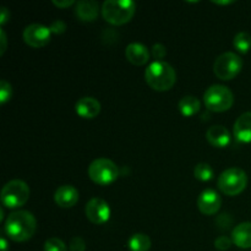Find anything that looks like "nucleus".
Segmentation results:
<instances>
[{
	"label": "nucleus",
	"instance_id": "5701e85b",
	"mask_svg": "<svg viewBox=\"0 0 251 251\" xmlns=\"http://www.w3.org/2000/svg\"><path fill=\"white\" fill-rule=\"evenodd\" d=\"M44 251H68V248L59 238H49L44 243Z\"/></svg>",
	"mask_w": 251,
	"mask_h": 251
},
{
	"label": "nucleus",
	"instance_id": "0eeeda50",
	"mask_svg": "<svg viewBox=\"0 0 251 251\" xmlns=\"http://www.w3.org/2000/svg\"><path fill=\"white\" fill-rule=\"evenodd\" d=\"M29 199V188L20 179L9 181L1 190V202L7 208H19Z\"/></svg>",
	"mask_w": 251,
	"mask_h": 251
},
{
	"label": "nucleus",
	"instance_id": "9b49d317",
	"mask_svg": "<svg viewBox=\"0 0 251 251\" xmlns=\"http://www.w3.org/2000/svg\"><path fill=\"white\" fill-rule=\"evenodd\" d=\"M221 206H222V199L212 189L203 190L198 198V207L202 215H216L220 211Z\"/></svg>",
	"mask_w": 251,
	"mask_h": 251
},
{
	"label": "nucleus",
	"instance_id": "c85d7f7f",
	"mask_svg": "<svg viewBox=\"0 0 251 251\" xmlns=\"http://www.w3.org/2000/svg\"><path fill=\"white\" fill-rule=\"evenodd\" d=\"M10 20V11L6 7H1V15H0V25H5Z\"/></svg>",
	"mask_w": 251,
	"mask_h": 251
},
{
	"label": "nucleus",
	"instance_id": "cd10ccee",
	"mask_svg": "<svg viewBox=\"0 0 251 251\" xmlns=\"http://www.w3.org/2000/svg\"><path fill=\"white\" fill-rule=\"evenodd\" d=\"M49 29H50V32H53V33L61 34V33H64V32H65L66 25L64 24L61 20H56V21H54L53 24L50 25Z\"/></svg>",
	"mask_w": 251,
	"mask_h": 251
},
{
	"label": "nucleus",
	"instance_id": "bb28decb",
	"mask_svg": "<svg viewBox=\"0 0 251 251\" xmlns=\"http://www.w3.org/2000/svg\"><path fill=\"white\" fill-rule=\"evenodd\" d=\"M86 244L82 238L75 237L71 239L70 243V251H85Z\"/></svg>",
	"mask_w": 251,
	"mask_h": 251
},
{
	"label": "nucleus",
	"instance_id": "9d476101",
	"mask_svg": "<svg viewBox=\"0 0 251 251\" xmlns=\"http://www.w3.org/2000/svg\"><path fill=\"white\" fill-rule=\"evenodd\" d=\"M86 217L93 225H104L110 217L109 205L103 199L93 198L87 202L85 208Z\"/></svg>",
	"mask_w": 251,
	"mask_h": 251
},
{
	"label": "nucleus",
	"instance_id": "4be33fe9",
	"mask_svg": "<svg viewBox=\"0 0 251 251\" xmlns=\"http://www.w3.org/2000/svg\"><path fill=\"white\" fill-rule=\"evenodd\" d=\"M194 176L200 181H210L213 178V169L208 163H199L194 168Z\"/></svg>",
	"mask_w": 251,
	"mask_h": 251
},
{
	"label": "nucleus",
	"instance_id": "423d86ee",
	"mask_svg": "<svg viewBox=\"0 0 251 251\" xmlns=\"http://www.w3.org/2000/svg\"><path fill=\"white\" fill-rule=\"evenodd\" d=\"M88 176L93 183L107 186L114 183L119 176V168L108 158H97L88 167Z\"/></svg>",
	"mask_w": 251,
	"mask_h": 251
},
{
	"label": "nucleus",
	"instance_id": "f03ea898",
	"mask_svg": "<svg viewBox=\"0 0 251 251\" xmlns=\"http://www.w3.org/2000/svg\"><path fill=\"white\" fill-rule=\"evenodd\" d=\"M145 80L152 90L164 92L176 85V73L173 66L166 61H153L145 71Z\"/></svg>",
	"mask_w": 251,
	"mask_h": 251
},
{
	"label": "nucleus",
	"instance_id": "f3484780",
	"mask_svg": "<svg viewBox=\"0 0 251 251\" xmlns=\"http://www.w3.org/2000/svg\"><path fill=\"white\" fill-rule=\"evenodd\" d=\"M232 242L242 249L251 248V222L240 223L233 229Z\"/></svg>",
	"mask_w": 251,
	"mask_h": 251
},
{
	"label": "nucleus",
	"instance_id": "f257e3e1",
	"mask_svg": "<svg viewBox=\"0 0 251 251\" xmlns=\"http://www.w3.org/2000/svg\"><path fill=\"white\" fill-rule=\"evenodd\" d=\"M36 229L37 221L28 211H15L5 221V233L14 242H27L33 237Z\"/></svg>",
	"mask_w": 251,
	"mask_h": 251
},
{
	"label": "nucleus",
	"instance_id": "39448f33",
	"mask_svg": "<svg viewBox=\"0 0 251 251\" xmlns=\"http://www.w3.org/2000/svg\"><path fill=\"white\" fill-rule=\"evenodd\" d=\"M218 189L228 196H237L245 190L248 185V176L238 167L228 168L218 178Z\"/></svg>",
	"mask_w": 251,
	"mask_h": 251
},
{
	"label": "nucleus",
	"instance_id": "dca6fc26",
	"mask_svg": "<svg viewBox=\"0 0 251 251\" xmlns=\"http://www.w3.org/2000/svg\"><path fill=\"white\" fill-rule=\"evenodd\" d=\"M76 16L83 22H92L97 19L100 5L93 0H82L76 4Z\"/></svg>",
	"mask_w": 251,
	"mask_h": 251
},
{
	"label": "nucleus",
	"instance_id": "f8f14e48",
	"mask_svg": "<svg viewBox=\"0 0 251 251\" xmlns=\"http://www.w3.org/2000/svg\"><path fill=\"white\" fill-rule=\"evenodd\" d=\"M54 200L59 207H74L78 201V191L73 185H61L56 189Z\"/></svg>",
	"mask_w": 251,
	"mask_h": 251
},
{
	"label": "nucleus",
	"instance_id": "393cba45",
	"mask_svg": "<svg viewBox=\"0 0 251 251\" xmlns=\"http://www.w3.org/2000/svg\"><path fill=\"white\" fill-rule=\"evenodd\" d=\"M152 55L156 59V61H161V59H163L167 55V49L163 44L157 43L152 47Z\"/></svg>",
	"mask_w": 251,
	"mask_h": 251
},
{
	"label": "nucleus",
	"instance_id": "2eb2a0df",
	"mask_svg": "<svg viewBox=\"0 0 251 251\" xmlns=\"http://www.w3.org/2000/svg\"><path fill=\"white\" fill-rule=\"evenodd\" d=\"M125 56L132 65L142 66L150 60V51L144 44L131 43L125 49Z\"/></svg>",
	"mask_w": 251,
	"mask_h": 251
},
{
	"label": "nucleus",
	"instance_id": "2f4dec72",
	"mask_svg": "<svg viewBox=\"0 0 251 251\" xmlns=\"http://www.w3.org/2000/svg\"><path fill=\"white\" fill-rule=\"evenodd\" d=\"M0 248H1V251L9 250V244H7L6 239L4 237H1V239H0Z\"/></svg>",
	"mask_w": 251,
	"mask_h": 251
},
{
	"label": "nucleus",
	"instance_id": "6ab92c4d",
	"mask_svg": "<svg viewBox=\"0 0 251 251\" xmlns=\"http://www.w3.org/2000/svg\"><path fill=\"white\" fill-rule=\"evenodd\" d=\"M200 100L196 97H194V96H185L179 102V110H180L181 115L186 118L195 115L200 110Z\"/></svg>",
	"mask_w": 251,
	"mask_h": 251
},
{
	"label": "nucleus",
	"instance_id": "7ed1b4c3",
	"mask_svg": "<svg viewBox=\"0 0 251 251\" xmlns=\"http://www.w3.org/2000/svg\"><path fill=\"white\" fill-rule=\"evenodd\" d=\"M136 4L130 0H107L102 5V16L108 24L122 26L134 17Z\"/></svg>",
	"mask_w": 251,
	"mask_h": 251
},
{
	"label": "nucleus",
	"instance_id": "473e14b6",
	"mask_svg": "<svg viewBox=\"0 0 251 251\" xmlns=\"http://www.w3.org/2000/svg\"><path fill=\"white\" fill-rule=\"evenodd\" d=\"M233 1H213V4H218V5H228L232 4Z\"/></svg>",
	"mask_w": 251,
	"mask_h": 251
},
{
	"label": "nucleus",
	"instance_id": "7c9ffc66",
	"mask_svg": "<svg viewBox=\"0 0 251 251\" xmlns=\"http://www.w3.org/2000/svg\"><path fill=\"white\" fill-rule=\"evenodd\" d=\"M0 41H1V50H0V55H2V54L5 53V50H6V47H7V41H6V36H5V32L4 29H1L0 31Z\"/></svg>",
	"mask_w": 251,
	"mask_h": 251
},
{
	"label": "nucleus",
	"instance_id": "6e6552de",
	"mask_svg": "<svg viewBox=\"0 0 251 251\" xmlns=\"http://www.w3.org/2000/svg\"><path fill=\"white\" fill-rule=\"evenodd\" d=\"M243 69V60L239 55L232 51L223 53L213 64V73L220 80L229 81L237 77Z\"/></svg>",
	"mask_w": 251,
	"mask_h": 251
},
{
	"label": "nucleus",
	"instance_id": "412c9836",
	"mask_svg": "<svg viewBox=\"0 0 251 251\" xmlns=\"http://www.w3.org/2000/svg\"><path fill=\"white\" fill-rule=\"evenodd\" d=\"M233 46H234V48L238 51H240L243 54H247L251 48V36L248 32H239L234 37Z\"/></svg>",
	"mask_w": 251,
	"mask_h": 251
},
{
	"label": "nucleus",
	"instance_id": "c756f323",
	"mask_svg": "<svg viewBox=\"0 0 251 251\" xmlns=\"http://www.w3.org/2000/svg\"><path fill=\"white\" fill-rule=\"evenodd\" d=\"M53 4L55 5V6L61 7V9H65V7L73 6V5L75 4V1H74V0H65V1H56V0H53Z\"/></svg>",
	"mask_w": 251,
	"mask_h": 251
},
{
	"label": "nucleus",
	"instance_id": "4468645a",
	"mask_svg": "<svg viewBox=\"0 0 251 251\" xmlns=\"http://www.w3.org/2000/svg\"><path fill=\"white\" fill-rule=\"evenodd\" d=\"M206 140L213 147L225 149L230 144V134L222 125H215L206 131Z\"/></svg>",
	"mask_w": 251,
	"mask_h": 251
},
{
	"label": "nucleus",
	"instance_id": "20e7f679",
	"mask_svg": "<svg viewBox=\"0 0 251 251\" xmlns=\"http://www.w3.org/2000/svg\"><path fill=\"white\" fill-rule=\"evenodd\" d=\"M206 108L211 112L222 113L229 110L234 103V96L228 87L222 85H213L207 88L203 96Z\"/></svg>",
	"mask_w": 251,
	"mask_h": 251
},
{
	"label": "nucleus",
	"instance_id": "ddd939ff",
	"mask_svg": "<svg viewBox=\"0 0 251 251\" xmlns=\"http://www.w3.org/2000/svg\"><path fill=\"white\" fill-rule=\"evenodd\" d=\"M75 110L83 119H93L100 112V103L93 97H83L75 104Z\"/></svg>",
	"mask_w": 251,
	"mask_h": 251
},
{
	"label": "nucleus",
	"instance_id": "a211bd4d",
	"mask_svg": "<svg viewBox=\"0 0 251 251\" xmlns=\"http://www.w3.org/2000/svg\"><path fill=\"white\" fill-rule=\"evenodd\" d=\"M234 135L240 142H251V112L243 113L238 118L234 124Z\"/></svg>",
	"mask_w": 251,
	"mask_h": 251
},
{
	"label": "nucleus",
	"instance_id": "b1692460",
	"mask_svg": "<svg viewBox=\"0 0 251 251\" xmlns=\"http://www.w3.org/2000/svg\"><path fill=\"white\" fill-rule=\"evenodd\" d=\"M11 96V85H10L6 80H1V82H0V103H1V104H5L7 100H10Z\"/></svg>",
	"mask_w": 251,
	"mask_h": 251
},
{
	"label": "nucleus",
	"instance_id": "a878e982",
	"mask_svg": "<svg viewBox=\"0 0 251 251\" xmlns=\"http://www.w3.org/2000/svg\"><path fill=\"white\" fill-rule=\"evenodd\" d=\"M232 239H229L228 237H225V235H222V237L217 238V239L215 240V247L216 249L221 250V251H225V250H228L230 248V245H232Z\"/></svg>",
	"mask_w": 251,
	"mask_h": 251
},
{
	"label": "nucleus",
	"instance_id": "aec40b11",
	"mask_svg": "<svg viewBox=\"0 0 251 251\" xmlns=\"http://www.w3.org/2000/svg\"><path fill=\"white\" fill-rule=\"evenodd\" d=\"M127 247L131 251H149L151 249V239L144 233H136L129 239Z\"/></svg>",
	"mask_w": 251,
	"mask_h": 251
},
{
	"label": "nucleus",
	"instance_id": "1a4fd4ad",
	"mask_svg": "<svg viewBox=\"0 0 251 251\" xmlns=\"http://www.w3.org/2000/svg\"><path fill=\"white\" fill-rule=\"evenodd\" d=\"M51 32L48 27L39 24H32L24 31V41L32 48H42L50 42Z\"/></svg>",
	"mask_w": 251,
	"mask_h": 251
}]
</instances>
